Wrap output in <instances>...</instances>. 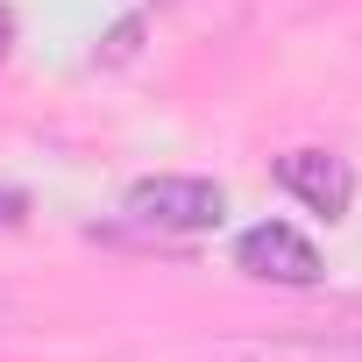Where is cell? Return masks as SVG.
Masks as SVG:
<instances>
[{
	"mask_svg": "<svg viewBox=\"0 0 362 362\" xmlns=\"http://www.w3.org/2000/svg\"><path fill=\"white\" fill-rule=\"evenodd\" d=\"M228 199L214 177H142L128 192V221L142 228H163V235H199V228H221Z\"/></svg>",
	"mask_w": 362,
	"mask_h": 362,
	"instance_id": "cell-1",
	"label": "cell"
},
{
	"mask_svg": "<svg viewBox=\"0 0 362 362\" xmlns=\"http://www.w3.org/2000/svg\"><path fill=\"white\" fill-rule=\"evenodd\" d=\"M235 263H242L249 277H263V284H320V249H313L298 228H284V221L242 228Z\"/></svg>",
	"mask_w": 362,
	"mask_h": 362,
	"instance_id": "cell-2",
	"label": "cell"
},
{
	"mask_svg": "<svg viewBox=\"0 0 362 362\" xmlns=\"http://www.w3.org/2000/svg\"><path fill=\"white\" fill-rule=\"evenodd\" d=\"M277 185H284L305 214L341 221L348 199H355V170H348L334 149H291V156H277Z\"/></svg>",
	"mask_w": 362,
	"mask_h": 362,
	"instance_id": "cell-3",
	"label": "cell"
},
{
	"mask_svg": "<svg viewBox=\"0 0 362 362\" xmlns=\"http://www.w3.org/2000/svg\"><path fill=\"white\" fill-rule=\"evenodd\" d=\"M221 362H362V334H263V341H228Z\"/></svg>",
	"mask_w": 362,
	"mask_h": 362,
	"instance_id": "cell-4",
	"label": "cell"
},
{
	"mask_svg": "<svg viewBox=\"0 0 362 362\" xmlns=\"http://www.w3.org/2000/svg\"><path fill=\"white\" fill-rule=\"evenodd\" d=\"M135 36H142V22H121V29L107 36V50H100V57H107V64H121V57L135 50Z\"/></svg>",
	"mask_w": 362,
	"mask_h": 362,
	"instance_id": "cell-5",
	"label": "cell"
},
{
	"mask_svg": "<svg viewBox=\"0 0 362 362\" xmlns=\"http://www.w3.org/2000/svg\"><path fill=\"white\" fill-rule=\"evenodd\" d=\"M22 214H29V199H22V192H8V185H0V221H22Z\"/></svg>",
	"mask_w": 362,
	"mask_h": 362,
	"instance_id": "cell-6",
	"label": "cell"
},
{
	"mask_svg": "<svg viewBox=\"0 0 362 362\" xmlns=\"http://www.w3.org/2000/svg\"><path fill=\"white\" fill-rule=\"evenodd\" d=\"M8 50H15V15L0 8V57H8Z\"/></svg>",
	"mask_w": 362,
	"mask_h": 362,
	"instance_id": "cell-7",
	"label": "cell"
},
{
	"mask_svg": "<svg viewBox=\"0 0 362 362\" xmlns=\"http://www.w3.org/2000/svg\"><path fill=\"white\" fill-rule=\"evenodd\" d=\"M8 313H15V298H8V291H0V320H8Z\"/></svg>",
	"mask_w": 362,
	"mask_h": 362,
	"instance_id": "cell-8",
	"label": "cell"
}]
</instances>
